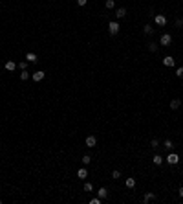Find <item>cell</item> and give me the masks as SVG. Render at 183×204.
Listing matches in <instances>:
<instances>
[{
  "mask_svg": "<svg viewBox=\"0 0 183 204\" xmlns=\"http://www.w3.org/2000/svg\"><path fill=\"white\" fill-rule=\"evenodd\" d=\"M119 29H121V24L117 22V20L108 22V33H110V35H117V33H119Z\"/></svg>",
  "mask_w": 183,
  "mask_h": 204,
  "instance_id": "cell-1",
  "label": "cell"
},
{
  "mask_svg": "<svg viewBox=\"0 0 183 204\" xmlns=\"http://www.w3.org/2000/svg\"><path fill=\"white\" fill-rule=\"evenodd\" d=\"M159 44H161V46H170V44H172V35H170V33H163V35L159 37Z\"/></svg>",
  "mask_w": 183,
  "mask_h": 204,
  "instance_id": "cell-2",
  "label": "cell"
},
{
  "mask_svg": "<svg viewBox=\"0 0 183 204\" xmlns=\"http://www.w3.org/2000/svg\"><path fill=\"white\" fill-rule=\"evenodd\" d=\"M165 162L169 164V166H176V164L180 162V155H176V153H170V155L165 158Z\"/></svg>",
  "mask_w": 183,
  "mask_h": 204,
  "instance_id": "cell-3",
  "label": "cell"
},
{
  "mask_svg": "<svg viewBox=\"0 0 183 204\" xmlns=\"http://www.w3.org/2000/svg\"><path fill=\"white\" fill-rule=\"evenodd\" d=\"M31 77H33V81H35V83H41L42 79L46 77V74H44L42 70H37V72H33V76H31Z\"/></svg>",
  "mask_w": 183,
  "mask_h": 204,
  "instance_id": "cell-4",
  "label": "cell"
},
{
  "mask_svg": "<svg viewBox=\"0 0 183 204\" xmlns=\"http://www.w3.org/2000/svg\"><path fill=\"white\" fill-rule=\"evenodd\" d=\"M163 64L169 66V68H172L176 64V61H174V57H172V55H165V57H163Z\"/></svg>",
  "mask_w": 183,
  "mask_h": 204,
  "instance_id": "cell-5",
  "label": "cell"
},
{
  "mask_svg": "<svg viewBox=\"0 0 183 204\" xmlns=\"http://www.w3.org/2000/svg\"><path fill=\"white\" fill-rule=\"evenodd\" d=\"M86 147H95L97 145V138L93 136V134H90V136H86Z\"/></svg>",
  "mask_w": 183,
  "mask_h": 204,
  "instance_id": "cell-6",
  "label": "cell"
},
{
  "mask_svg": "<svg viewBox=\"0 0 183 204\" xmlns=\"http://www.w3.org/2000/svg\"><path fill=\"white\" fill-rule=\"evenodd\" d=\"M154 20H156L157 26H165V24H167V17H165V15H154Z\"/></svg>",
  "mask_w": 183,
  "mask_h": 204,
  "instance_id": "cell-7",
  "label": "cell"
},
{
  "mask_svg": "<svg viewBox=\"0 0 183 204\" xmlns=\"http://www.w3.org/2000/svg\"><path fill=\"white\" fill-rule=\"evenodd\" d=\"M77 178H81V180H86V178H88V169H86V167L77 169Z\"/></svg>",
  "mask_w": 183,
  "mask_h": 204,
  "instance_id": "cell-8",
  "label": "cell"
},
{
  "mask_svg": "<svg viewBox=\"0 0 183 204\" xmlns=\"http://www.w3.org/2000/svg\"><path fill=\"white\" fill-rule=\"evenodd\" d=\"M26 61H28V63H31V64H35V63H38V57H37V53H33V52H29V53H26Z\"/></svg>",
  "mask_w": 183,
  "mask_h": 204,
  "instance_id": "cell-9",
  "label": "cell"
},
{
  "mask_svg": "<svg viewBox=\"0 0 183 204\" xmlns=\"http://www.w3.org/2000/svg\"><path fill=\"white\" fill-rule=\"evenodd\" d=\"M126 17V8H119V9H115V18L119 20V18H125Z\"/></svg>",
  "mask_w": 183,
  "mask_h": 204,
  "instance_id": "cell-10",
  "label": "cell"
},
{
  "mask_svg": "<svg viewBox=\"0 0 183 204\" xmlns=\"http://www.w3.org/2000/svg\"><path fill=\"white\" fill-rule=\"evenodd\" d=\"M97 197L101 199V201H103V199H106L108 197V190H106V188H99V190H97Z\"/></svg>",
  "mask_w": 183,
  "mask_h": 204,
  "instance_id": "cell-11",
  "label": "cell"
},
{
  "mask_svg": "<svg viewBox=\"0 0 183 204\" xmlns=\"http://www.w3.org/2000/svg\"><path fill=\"white\" fill-rule=\"evenodd\" d=\"M163 162H165V160H163L161 155H154V156H152V164H154V166H161Z\"/></svg>",
  "mask_w": 183,
  "mask_h": 204,
  "instance_id": "cell-12",
  "label": "cell"
},
{
  "mask_svg": "<svg viewBox=\"0 0 183 204\" xmlns=\"http://www.w3.org/2000/svg\"><path fill=\"white\" fill-rule=\"evenodd\" d=\"M6 70H7V72L17 70V63H15V61H6Z\"/></svg>",
  "mask_w": 183,
  "mask_h": 204,
  "instance_id": "cell-13",
  "label": "cell"
},
{
  "mask_svg": "<svg viewBox=\"0 0 183 204\" xmlns=\"http://www.w3.org/2000/svg\"><path fill=\"white\" fill-rule=\"evenodd\" d=\"M154 199H156V195H154V193H150V191H148V193H145V197H143V202H145V204H148L150 201H154Z\"/></svg>",
  "mask_w": 183,
  "mask_h": 204,
  "instance_id": "cell-14",
  "label": "cell"
},
{
  "mask_svg": "<svg viewBox=\"0 0 183 204\" xmlns=\"http://www.w3.org/2000/svg\"><path fill=\"white\" fill-rule=\"evenodd\" d=\"M125 186L130 188V190H132V188H136V178H134V177H128L126 182H125Z\"/></svg>",
  "mask_w": 183,
  "mask_h": 204,
  "instance_id": "cell-15",
  "label": "cell"
},
{
  "mask_svg": "<svg viewBox=\"0 0 183 204\" xmlns=\"http://www.w3.org/2000/svg\"><path fill=\"white\" fill-rule=\"evenodd\" d=\"M143 33H145V35H152V33H154V28H152L150 24H145V26H143Z\"/></svg>",
  "mask_w": 183,
  "mask_h": 204,
  "instance_id": "cell-16",
  "label": "cell"
},
{
  "mask_svg": "<svg viewBox=\"0 0 183 204\" xmlns=\"http://www.w3.org/2000/svg\"><path fill=\"white\" fill-rule=\"evenodd\" d=\"M180 105H181V101H180V99H172V101H170V108H172V111H176V108H180Z\"/></svg>",
  "mask_w": 183,
  "mask_h": 204,
  "instance_id": "cell-17",
  "label": "cell"
},
{
  "mask_svg": "<svg viewBox=\"0 0 183 204\" xmlns=\"http://www.w3.org/2000/svg\"><path fill=\"white\" fill-rule=\"evenodd\" d=\"M81 162H82V166H90V164H92V156L90 155H84Z\"/></svg>",
  "mask_w": 183,
  "mask_h": 204,
  "instance_id": "cell-18",
  "label": "cell"
},
{
  "mask_svg": "<svg viewBox=\"0 0 183 204\" xmlns=\"http://www.w3.org/2000/svg\"><path fill=\"white\" fill-rule=\"evenodd\" d=\"M112 178H113V180L121 178V171H119V169H113V171H112Z\"/></svg>",
  "mask_w": 183,
  "mask_h": 204,
  "instance_id": "cell-19",
  "label": "cell"
},
{
  "mask_svg": "<svg viewBox=\"0 0 183 204\" xmlns=\"http://www.w3.org/2000/svg\"><path fill=\"white\" fill-rule=\"evenodd\" d=\"M29 77H31V76H29V72H28V70H22V74H20V79H22V81H28Z\"/></svg>",
  "mask_w": 183,
  "mask_h": 204,
  "instance_id": "cell-20",
  "label": "cell"
},
{
  "mask_svg": "<svg viewBox=\"0 0 183 204\" xmlns=\"http://www.w3.org/2000/svg\"><path fill=\"white\" fill-rule=\"evenodd\" d=\"M115 8V2L113 0H106V9H113Z\"/></svg>",
  "mask_w": 183,
  "mask_h": 204,
  "instance_id": "cell-21",
  "label": "cell"
},
{
  "mask_svg": "<svg viewBox=\"0 0 183 204\" xmlns=\"http://www.w3.org/2000/svg\"><path fill=\"white\" fill-rule=\"evenodd\" d=\"M148 50L150 52H157V42H150L148 44Z\"/></svg>",
  "mask_w": 183,
  "mask_h": 204,
  "instance_id": "cell-22",
  "label": "cell"
},
{
  "mask_svg": "<svg viewBox=\"0 0 183 204\" xmlns=\"http://www.w3.org/2000/svg\"><path fill=\"white\" fill-rule=\"evenodd\" d=\"M176 76L180 77V79H183V66H180V68H176Z\"/></svg>",
  "mask_w": 183,
  "mask_h": 204,
  "instance_id": "cell-23",
  "label": "cell"
},
{
  "mask_svg": "<svg viewBox=\"0 0 183 204\" xmlns=\"http://www.w3.org/2000/svg\"><path fill=\"white\" fill-rule=\"evenodd\" d=\"M18 68H20V70H26V68H28V61H20V63H18Z\"/></svg>",
  "mask_w": 183,
  "mask_h": 204,
  "instance_id": "cell-24",
  "label": "cell"
},
{
  "mask_svg": "<svg viewBox=\"0 0 183 204\" xmlns=\"http://www.w3.org/2000/svg\"><path fill=\"white\" fill-rule=\"evenodd\" d=\"M84 191H93V186H92L90 182H86V184H84Z\"/></svg>",
  "mask_w": 183,
  "mask_h": 204,
  "instance_id": "cell-25",
  "label": "cell"
},
{
  "mask_svg": "<svg viewBox=\"0 0 183 204\" xmlns=\"http://www.w3.org/2000/svg\"><path fill=\"white\" fill-rule=\"evenodd\" d=\"M150 145H152V147H154V149H156L157 145H159V140H157V138H154V140H152V142H150Z\"/></svg>",
  "mask_w": 183,
  "mask_h": 204,
  "instance_id": "cell-26",
  "label": "cell"
},
{
  "mask_svg": "<svg viewBox=\"0 0 183 204\" xmlns=\"http://www.w3.org/2000/svg\"><path fill=\"white\" fill-rule=\"evenodd\" d=\"M174 24H176V28H181V26H183V20H181V18H176Z\"/></svg>",
  "mask_w": 183,
  "mask_h": 204,
  "instance_id": "cell-27",
  "label": "cell"
},
{
  "mask_svg": "<svg viewBox=\"0 0 183 204\" xmlns=\"http://www.w3.org/2000/svg\"><path fill=\"white\" fill-rule=\"evenodd\" d=\"M90 204H101V199H99V197H93L92 201H90Z\"/></svg>",
  "mask_w": 183,
  "mask_h": 204,
  "instance_id": "cell-28",
  "label": "cell"
},
{
  "mask_svg": "<svg viewBox=\"0 0 183 204\" xmlns=\"http://www.w3.org/2000/svg\"><path fill=\"white\" fill-rule=\"evenodd\" d=\"M163 145H165V149H170V147H172V140H165V143H163Z\"/></svg>",
  "mask_w": 183,
  "mask_h": 204,
  "instance_id": "cell-29",
  "label": "cell"
},
{
  "mask_svg": "<svg viewBox=\"0 0 183 204\" xmlns=\"http://www.w3.org/2000/svg\"><path fill=\"white\" fill-rule=\"evenodd\" d=\"M88 0H77V6H86Z\"/></svg>",
  "mask_w": 183,
  "mask_h": 204,
  "instance_id": "cell-30",
  "label": "cell"
},
{
  "mask_svg": "<svg viewBox=\"0 0 183 204\" xmlns=\"http://www.w3.org/2000/svg\"><path fill=\"white\" fill-rule=\"evenodd\" d=\"M180 197H183V186L180 188Z\"/></svg>",
  "mask_w": 183,
  "mask_h": 204,
  "instance_id": "cell-31",
  "label": "cell"
},
{
  "mask_svg": "<svg viewBox=\"0 0 183 204\" xmlns=\"http://www.w3.org/2000/svg\"><path fill=\"white\" fill-rule=\"evenodd\" d=\"M0 204H2V199H0Z\"/></svg>",
  "mask_w": 183,
  "mask_h": 204,
  "instance_id": "cell-32",
  "label": "cell"
}]
</instances>
